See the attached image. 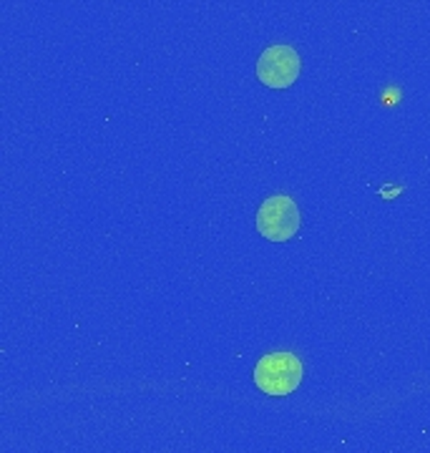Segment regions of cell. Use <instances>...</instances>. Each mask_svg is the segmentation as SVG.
Returning a JSON list of instances; mask_svg holds the SVG:
<instances>
[{
    "label": "cell",
    "instance_id": "2",
    "mask_svg": "<svg viewBox=\"0 0 430 453\" xmlns=\"http://www.w3.org/2000/svg\"><path fill=\"white\" fill-rule=\"evenodd\" d=\"M257 232L270 242H289L300 232V210L285 195L270 196L257 211Z\"/></svg>",
    "mask_w": 430,
    "mask_h": 453
},
{
    "label": "cell",
    "instance_id": "3",
    "mask_svg": "<svg viewBox=\"0 0 430 453\" xmlns=\"http://www.w3.org/2000/svg\"><path fill=\"white\" fill-rule=\"evenodd\" d=\"M300 76V56L292 46H270L257 61V79L270 88H289Z\"/></svg>",
    "mask_w": 430,
    "mask_h": 453
},
{
    "label": "cell",
    "instance_id": "1",
    "mask_svg": "<svg viewBox=\"0 0 430 453\" xmlns=\"http://www.w3.org/2000/svg\"><path fill=\"white\" fill-rule=\"evenodd\" d=\"M303 380V363L295 353H270L255 368L257 388L267 395H289Z\"/></svg>",
    "mask_w": 430,
    "mask_h": 453
}]
</instances>
